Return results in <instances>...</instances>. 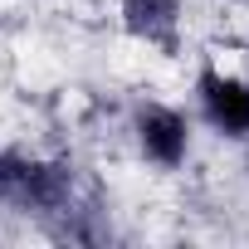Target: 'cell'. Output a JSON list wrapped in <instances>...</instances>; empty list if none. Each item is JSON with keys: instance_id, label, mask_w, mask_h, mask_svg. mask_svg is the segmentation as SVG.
I'll list each match as a JSON object with an SVG mask.
<instances>
[{"instance_id": "1", "label": "cell", "mask_w": 249, "mask_h": 249, "mask_svg": "<svg viewBox=\"0 0 249 249\" xmlns=\"http://www.w3.org/2000/svg\"><path fill=\"white\" fill-rule=\"evenodd\" d=\"M0 205L35 210V215L69 210L73 205V166L35 157V152L0 147Z\"/></svg>"}, {"instance_id": "2", "label": "cell", "mask_w": 249, "mask_h": 249, "mask_svg": "<svg viewBox=\"0 0 249 249\" xmlns=\"http://www.w3.org/2000/svg\"><path fill=\"white\" fill-rule=\"evenodd\" d=\"M132 137H137V152L161 171H176L191 157V122L171 103H142L132 112Z\"/></svg>"}, {"instance_id": "3", "label": "cell", "mask_w": 249, "mask_h": 249, "mask_svg": "<svg viewBox=\"0 0 249 249\" xmlns=\"http://www.w3.org/2000/svg\"><path fill=\"white\" fill-rule=\"evenodd\" d=\"M196 103H200V117L220 137H230V142L249 137V78L225 73V69H200Z\"/></svg>"}, {"instance_id": "4", "label": "cell", "mask_w": 249, "mask_h": 249, "mask_svg": "<svg viewBox=\"0 0 249 249\" xmlns=\"http://www.w3.org/2000/svg\"><path fill=\"white\" fill-rule=\"evenodd\" d=\"M122 15V30H127L132 39L152 44V49H176L181 44V0H122L117 5Z\"/></svg>"}, {"instance_id": "5", "label": "cell", "mask_w": 249, "mask_h": 249, "mask_svg": "<svg viewBox=\"0 0 249 249\" xmlns=\"http://www.w3.org/2000/svg\"><path fill=\"white\" fill-rule=\"evenodd\" d=\"M244 176H249V161H244Z\"/></svg>"}]
</instances>
